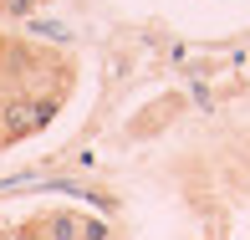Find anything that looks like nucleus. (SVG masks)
<instances>
[{"instance_id": "nucleus-1", "label": "nucleus", "mask_w": 250, "mask_h": 240, "mask_svg": "<svg viewBox=\"0 0 250 240\" xmlns=\"http://www.w3.org/2000/svg\"><path fill=\"white\" fill-rule=\"evenodd\" d=\"M56 112H62V92H51V97H31V92L0 97V123H5V138H10V143L36 138Z\"/></svg>"}, {"instance_id": "nucleus-2", "label": "nucleus", "mask_w": 250, "mask_h": 240, "mask_svg": "<svg viewBox=\"0 0 250 240\" xmlns=\"http://www.w3.org/2000/svg\"><path fill=\"white\" fill-rule=\"evenodd\" d=\"M41 225V240H82V215L77 210H46L36 215Z\"/></svg>"}, {"instance_id": "nucleus-3", "label": "nucleus", "mask_w": 250, "mask_h": 240, "mask_svg": "<svg viewBox=\"0 0 250 240\" xmlns=\"http://www.w3.org/2000/svg\"><path fill=\"white\" fill-rule=\"evenodd\" d=\"M41 10V0H0V16L5 21H26V16H36Z\"/></svg>"}, {"instance_id": "nucleus-4", "label": "nucleus", "mask_w": 250, "mask_h": 240, "mask_svg": "<svg viewBox=\"0 0 250 240\" xmlns=\"http://www.w3.org/2000/svg\"><path fill=\"white\" fill-rule=\"evenodd\" d=\"M82 240H112V225L102 215H82Z\"/></svg>"}, {"instance_id": "nucleus-5", "label": "nucleus", "mask_w": 250, "mask_h": 240, "mask_svg": "<svg viewBox=\"0 0 250 240\" xmlns=\"http://www.w3.org/2000/svg\"><path fill=\"white\" fill-rule=\"evenodd\" d=\"M5 51H10V41H5V36H0V66H5Z\"/></svg>"}, {"instance_id": "nucleus-6", "label": "nucleus", "mask_w": 250, "mask_h": 240, "mask_svg": "<svg viewBox=\"0 0 250 240\" xmlns=\"http://www.w3.org/2000/svg\"><path fill=\"white\" fill-rule=\"evenodd\" d=\"M0 148H10V138H5V123H0Z\"/></svg>"}, {"instance_id": "nucleus-7", "label": "nucleus", "mask_w": 250, "mask_h": 240, "mask_svg": "<svg viewBox=\"0 0 250 240\" xmlns=\"http://www.w3.org/2000/svg\"><path fill=\"white\" fill-rule=\"evenodd\" d=\"M0 240H21V235H16V230H0Z\"/></svg>"}]
</instances>
